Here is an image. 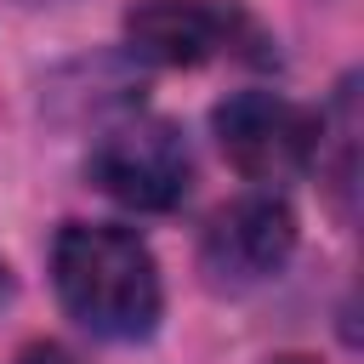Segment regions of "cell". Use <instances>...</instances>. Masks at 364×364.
<instances>
[{
  "mask_svg": "<svg viewBox=\"0 0 364 364\" xmlns=\"http://www.w3.org/2000/svg\"><path fill=\"white\" fill-rule=\"evenodd\" d=\"M51 279L68 318L102 341H142L159 324V267L131 228L68 222L51 245Z\"/></svg>",
  "mask_w": 364,
  "mask_h": 364,
  "instance_id": "obj_1",
  "label": "cell"
},
{
  "mask_svg": "<svg viewBox=\"0 0 364 364\" xmlns=\"http://www.w3.org/2000/svg\"><path fill=\"white\" fill-rule=\"evenodd\" d=\"M210 125L233 171L250 182H284L318 159V119L273 91H233Z\"/></svg>",
  "mask_w": 364,
  "mask_h": 364,
  "instance_id": "obj_2",
  "label": "cell"
},
{
  "mask_svg": "<svg viewBox=\"0 0 364 364\" xmlns=\"http://www.w3.org/2000/svg\"><path fill=\"white\" fill-rule=\"evenodd\" d=\"M188 176H193V159L171 119H125L102 131V142L91 148V182L131 210L182 205Z\"/></svg>",
  "mask_w": 364,
  "mask_h": 364,
  "instance_id": "obj_3",
  "label": "cell"
},
{
  "mask_svg": "<svg viewBox=\"0 0 364 364\" xmlns=\"http://www.w3.org/2000/svg\"><path fill=\"white\" fill-rule=\"evenodd\" d=\"M296 250V216L273 193H245L222 205L199 239V267L216 290H250L267 284Z\"/></svg>",
  "mask_w": 364,
  "mask_h": 364,
  "instance_id": "obj_4",
  "label": "cell"
},
{
  "mask_svg": "<svg viewBox=\"0 0 364 364\" xmlns=\"http://www.w3.org/2000/svg\"><path fill=\"white\" fill-rule=\"evenodd\" d=\"M125 34L142 57L171 63V68H199L216 57H233L239 46H250V23L216 0H142L125 17Z\"/></svg>",
  "mask_w": 364,
  "mask_h": 364,
  "instance_id": "obj_5",
  "label": "cell"
},
{
  "mask_svg": "<svg viewBox=\"0 0 364 364\" xmlns=\"http://www.w3.org/2000/svg\"><path fill=\"white\" fill-rule=\"evenodd\" d=\"M23 364H74V358H68L63 347H28V353H23Z\"/></svg>",
  "mask_w": 364,
  "mask_h": 364,
  "instance_id": "obj_6",
  "label": "cell"
},
{
  "mask_svg": "<svg viewBox=\"0 0 364 364\" xmlns=\"http://www.w3.org/2000/svg\"><path fill=\"white\" fill-rule=\"evenodd\" d=\"M273 364H313V358H273Z\"/></svg>",
  "mask_w": 364,
  "mask_h": 364,
  "instance_id": "obj_7",
  "label": "cell"
}]
</instances>
